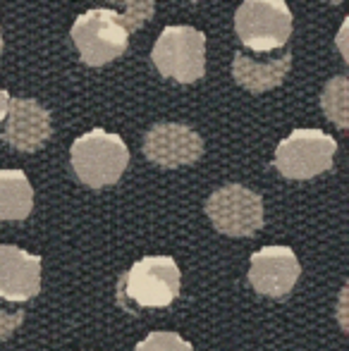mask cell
I'll return each mask as SVG.
<instances>
[{
    "instance_id": "obj_1",
    "label": "cell",
    "mask_w": 349,
    "mask_h": 351,
    "mask_svg": "<svg viewBox=\"0 0 349 351\" xmlns=\"http://www.w3.org/2000/svg\"><path fill=\"white\" fill-rule=\"evenodd\" d=\"M125 14L110 8H93L75 19L72 41L82 60L91 67L120 58L127 51L130 34L146 24L154 14V3H125Z\"/></svg>"
},
{
    "instance_id": "obj_2",
    "label": "cell",
    "mask_w": 349,
    "mask_h": 351,
    "mask_svg": "<svg viewBox=\"0 0 349 351\" xmlns=\"http://www.w3.org/2000/svg\"><path fill=\"white\" fill-rule=\"evenodd\" d=\"M180 268L170 256H146L136 261L117 282V299L122 306L165 308L180 296Z\"/></svg>"
},
{
    "instance_id": "obj_3",
    "label": "cell",
    "mask_w": 349,
    "mask_h": 351,
    "mask_svg": "<svg viewBox=\"0 0 349 351\" xmlns=\"http://www.w3.org/2000/svg\"><path fill=\"white\" fill-rule=\"evenodd\" d=\"M130 165V148L117 134L91 130L72 143V170L91 189L115 184Z\"/></svg>"
},
{
    "instance_id": "obj_4",
    "label": "cell",
    "mask_w": 349,
    "mask_h": 351,
    "mask_svg": "<svg viewBox=\"0 0 349 351\" xmlns=\"http://www.w3.org/2000/svg\"><path fill=\"white\" fill-rule=\"evenodd\" d=\"M151 60L158 72L180 84H191L206 74V36L186 24L165 27L154 43Z\"/></svg>"
},
{
    "instance_id": "obj_5",
    "label": "cell",
    "mask_w": 349,
    "mask_h": 351,
    "mask_svg": "<svg viewBox=\"0 0 349 351\" xmlns=\"http://www.w3.org/2000/svg\"><path fill=\"white\" fill-rule=\"evenodd\" d=\"M234 29L252 51H273L292 36V12L285 0H247L237 8Z\"/></svg>"
},
{
    "instance_id": "obj_6",
    "label": "cell",
    "mask_w": 349,
    "mask_h": 351,
    "mask_svg": "<svg viewBox=\"0 0 349 351\" xmlns=\"http://www.w3.org/2000/svg\"><path fill=\"white\" fill-rule=\"evenodd\" d=\"M337 141L321 130H294L278 143L275 167L287 180H311L330 170L335 160Z\"/></svg>"
},
{
    "instance_id": "obj_7",
    "label": "cell",
    "mask_w": 349,
    "mask_h": 351,
    "mask_svg": "<svg viewBox=\"0 0 349 351\" xmlns=\"http://www.w3.org/2000/svg\"><path fill=\"white\" fill-rule=\"evenodd\" d=\"M215 230L230 237H249L263 227V199L244 184H225L206 201Z\"/></svg>"
},
{
    "instance_id": "obj_8",
    "label": "cell",
    "mask_w": 349,
    "mask_h": 351,
    "mask_svg": "<svg viewBox=\"0 0 349 351\" xmlns=\"http://www.w3.org/2000/svg\"><path fill=\"white\" fill-rule=\"evenodd\" d=\"M144 156L160 167L191 165L204 156V139L180 122H158L146 132Z\"/></svg>"
},
{
    "instance_id": "obj_9",
    "label": "cell",
    "mask_w": 349,
    "mask_h": 351,
    "mask_svg": "<svg viewBox=\"0 0 349 351\" xmlns=\"http://www.w3.org/2000/svg\"><path fill=\"white\" fill-rule=\"evenodd\" d=\"M53 134L51 112L34 98H10L5 112V130L0 139L14 151L34 153Z\"/></svg>"
},
{
    "instance_id": "obj_10",
    "label": "cell",
    "mask_w": 349,
    "mask_h": 351,
    "mask_svg": "<svg viewBox=\"0 0 349 351\" xmlns=\"http://www.w3.org/2000/svg\"><path fill=\"white\" fill-rule=\"evenodd\" d=\"M302 275L299 258L289 246H263L249 258V285L265 296H285Z\"/></svg>"
},
{
    "instance_id": "obj_11",
    "label": "cell",
    "mask_w": 349,
    "mask_h": 351,
    "mask_svg": "<svg viewBox=\"0 0 349 351\" xmlns=\"http://www.w3.org/2000/svg\"><path fill=\"white\" fill-rule=\"evenodd\" d=\"M41 291V256L19 246H0V299L27 301Z\"/></svg>"
},
{
    "instance_id": "obj_12",
    "label": "cell",
    "mask_w": 349,
    "mask_h": 351,
    "mask_svg": "<svg viewBox=\"0 0 349 351\" xmlns=\"http://www.w3.org/2000/svg\"><path fill=\"white\" fill-rule=\"evenodd\" d=\"M289 65H292V56L289 53H285L278 60H268V62H256L249 56H244V53H234L232 77L247 91L265 93L282 84V79L289 72Z\"/></svg>"
},
{
    "instance_id": "obj_13",
    "label": "cell",
    "mask_w": 349,
    "mask_h": 351,
    "mask_svg": "<svg viewBox=\"0 0 349 351\" xmlns=\"http://www.w3.org/2000/svg\"><path fill=\"white\" fill-rule=\"evenodd\" d=\"M34 208V189L22 170H0V220H24Z\"/></svg>"
},
{
    "instance_id": "obj_14",
    "label": "cell",
    "mask_w": 349,
    "mask_h": 351,
    "mask_svg": "<svg viewBox=\"0 0 349 351\" xmlns=\"http://www.w3.org/2000/svg\"><path fill=\"white\" fill-rule=\"evenodd\" d=\"M323 110H326L328 120H333L337 127H347V79L335 77L326 84L323 91Z\"/></svg>"
},
{
    "instance_id": "obj_15",
    "label": "cell",
    "mask_w": 349,
    "mask_h": 351,
    "mask_svg": "<svg viewBox=\"0 0 349 351\" xmlns=\"http://www.w3.org/2000/svg\"><path fill=\"white\" fill-rule=\"evenodd\" d=\"M134 351H194L191 344L184 337H180L177 332H151L144 342L136 344Z\"/></svg>"
},
{
    "instance_id": "obj_16",
    "label": "cell",
    "mask_w": 349,
    "mask_h": 351,
    "mask_svg": "<svg viewBox=\"0 0 349 351\" xmlns=\"http://www.w3.org/2000/svg\"><path fill=\"white\" fill-rule=\"evenodd\" d=\"M22 320H24L22 311H17V313H5V311H0V339H8L10 335L22 325Z\"/></svg>"
},
{
    "instance_id": "obj_17",
    "label": "cell",
    "mask_w": 349,
    "mask_h": 351,
    "mask_svg": "<svg viewBox=\"0 0 349 351\" xmlns=\"http://www.w3.org/2000/svg\"><path fill=\"white\" fill-rule=\"evenodd\" d=\"M8 103H10V93L0 88V120H5V112H8Z\"/></svg>"
},
{
    "instance_id": "obj_18",
    "label": "cell",
    "mask_w": 349,
    "mask_h": 351,
    "mask_svg": "<svg viewBox=\"0 0 349 351\" xmlns=\"http://www.w3.org/2000/svg\"><path fill=\"white\" fill-rule=\"evenodd\" d=\"M0 53H3V41H0Z\"/></svg>"
}]
</instances>
